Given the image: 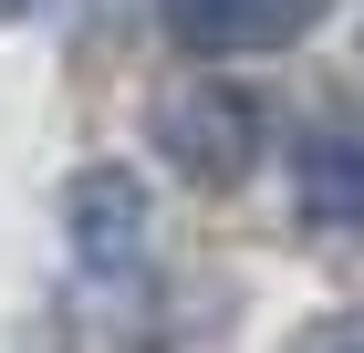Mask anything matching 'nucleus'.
Instances as JSON below:
<instances>
[{
	"label": "nucleus",
	"instance_id": "obj_1",
	"mask_svg": "<svg viewBox=\"0 0 364 353\" xmlns=\"http://www.w3.org/2000/svg\"><path fill=\"white\" fill-rule=\"evenodd\" d=\"M63 239H73V271L94 281V301L125 332H146V312L167 301V260H156V208H146L136 166H73Z\"/></svg>",
	"mask_w": 364,
	"mask_h": 353
},
{
	"label": "nucleus",
	"instance_id": "obj_2",
	"mask_svg": "<svg viewBox=\"0 0 364 353\" xmlns=\"http://www.w3.org/2000/svg\"><path fill=\"white\" fill-rule=\"evenodd\" d=\"M146 146L198 197H229V188H250V166L271 156V104L240 94V83H177V94L146 104Z\"/></svg>",
	"mask_w": 364,
	"mask_h": 353
},
{
	"label": "nucleus",
	"instance_id": "obj_3",
	"mask_svg": "<svg viewBox=\"0 0 364 353\" xmlns=\"http://www.w3.org/2000/svg\"><path fill=\"white\" fill-rule=\"evenodd\" d=\"M333 0H167V42L188 63H260L323 31Z\"/></svg>",
	"mask_w": 364,
	"mask_h": 353
},
{
	"label": "nucleus",
	"instance_id": "obj_4",
	"mask_svg": "<svg viewBox=\"0 0 364 353\" xmlns=\"http://www.w3.org/2000/svg\"><path fill=\"white\" fill-rule=\"evenodd\" d=\"M291 197L312 229H364V114H323L291 146Z\"/></svg>",
	"mask_w": 364,
	"mask_h": 353
},
{
	"label": "nucleus",
	"instance_id": "obj_5",
	"mask_svg": "<svg viewBox=\"0 0 364 353\" xmlns=\"http://www.w3.org/2000/svg\"><path fill=\"white\" fill-rule=\"evenodd\" d=\"M291 353H364V312H323V322H302Z\"/></svg>",
	"mask_w": 364,
	"mask_h": 353
},
{
	"label": "nucleus",
	"instance_id": "obj_6",
	"mask_svg": "<svg viewBox=\"0 0 364 353\" xmlns=\"http://www.w3.org/2000/svg\"><path fill=\"white\" fill-rule=\"evenodd\" d=\"M21 11H31V0H0V21H21Z\"/></svg>",
	"mask_w": 364,
	"mask_h": 353
}]
</instances>
